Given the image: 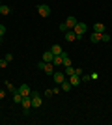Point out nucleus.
<instances>
[{"label":"nucleus","mask_w":112,"mask_h":125,"mask_svg":"<svg viewBox=\"0 0 112 125\" xmlns=\"http://www.w3.org/2000/svg\"><path fill=\"white\" fill-rule=\"evenodd\" d=\"M73 32L77 34V39H82V36H84V32H86V24L84 22H77V26L73 28Z\"/></svg>","instance_id":"f257e3e1"},{"label":"nucleus","mask_w":112,"mask_h":125,"mask_svg":"<svg viewBox=\"0 0 112 125\" xmlns=\"http://www.w3.org/2000/svg\"><path fill=\"white\" fill-rule=\"evenodd\" d=\"M37 13H39L41 17H49L51 15V8H49L47 4H39L37 6Z\"/></svg>","instance_id":"f03ea898"},{"label":"nucleus","mask_w":112,"mask_h":125,"mask_svg":"<svg viewBox=\"0 0 112 125\" xmlns=\"http://www.w3.org/2000/svg\"><path fill=\"white\" fill-rule=\"evenodd\" d=\"M52 78H54V84H62L67 77H65V73H62V71H54V73H52Z\"/></svg>","instance_id":"7ed1b4c3"},{"label":"nucleus","mask_w":112,"mask_h":125,"mask_svg":"<svg viewBox=\"0 0 112 125\" xmlns=\"http://www.w3.org/2000/svg\"><path fill=\"white\" fill-rule=\"evenodd\" d=\"M30 97H32V106L39 108V106H41V97H39V94H37V92H32Z\"/></svg>","instance_id":"20e7f679"},{"label":"nucleus","mask_w":112,"mask_h":125,"mask_svg":"<svg viewBox=\"0 0 112 125\" xmlns=\"http://www.w3.org/2000/svg\"><path fill=\"white\" fill-rule=\"evenodd\" d=\"M17 92H19V94H21L22 97H26V95H30V94H32V90H30V86H28V84H21V86L17 88Z\"/></svg>","instance_id":"39448f33"},{"label":"nucleus","mask_w":112,"mask_h":125,"mask_svg":"<svg viewBox=\"0 0 112 125\" xmlns=\"http://www.w3.org/2000/svg\"><path fill=\"white\" fill-rule=\"evenodd\" d=\"M77 22H79V21H77L73 15H69L67 19H65V24H67V28H69V30H73L75 26H77Z\"/></svg>","instance_id":"423d86ee"},{"label":"nucleus","mask_w":112,"mask_h":125,"mask_svg":"<svg viewBox=\"0 0 112 125\" xmlns=\"http://www.w3.org/2000/svg\"><path fill=\"white\" fill-rule=\"evenodd\" d=\"M67 80H69V82H71V86H79V84L82 82L79 75H71V77H67Z\"/></svg>","instance_id":"0eeeda50"},{"label":"nucleus","mask_w":112,"mask_h":125,"mask_svg":"<svg viewBox=\"0 0 112 125\" xmlns=\"http://www.w3.org/2000/svg\"><path fill=\"white\" fill-rule=\"evenodd\" d=\"M75 39H77V34H75V32L73 30H67V32H65V41H75Z\"/></svg>","instance_id":"6e6552de"},{"label":"nucleus","mask_w":112,"mask_h":125,"mask_svg":"<svg viewBox=\"0 0 112 125\" xmlns=\"http://www.w3.org/2000/svg\"><path fill=\"white\" fill-rule=\"evenodd\" d=\"M62 65H64V67H65V65H71V60H69V54H67V52H62Z\"/></svg>","instance_id":"1a4fd4ad"},{"label":"nucleus","mask_w":112,"mask_h":125,"mask_svg":"<svg viewBox=\"0 0 112 125\" xmlns=\"http://www.w3.org/2000/svg\"><path fill=\"white\" fill-rule=\"evenodd\" d=\"M52 58H54V54L51 52V49L43 52V62H52Z\"/></svg>","instance_id":"9d476101"},{"label":"nucleus","mask_w":112,"mask_h":125,"mask_svg":"<svg viewBox=\"0 0 112 125\" xmlns=\"http://www.w3.org/2000/svg\"><path fill=\"white\" fill-rule=\"evenodd\" d=\"M60 88H62V92H71V82L67 80V78H65L64 82L60 84Z\"/></svg>","instance_id":"9b49d317"},{"label":"nucleus","mask_w":112,"mask_h":125,"mask_svg":"<svg viewBox=\"0 0 112 125\" xmlns=\"http://www.w3.org/2000/svg\"><path fill=\"white\" fill-rule=\"evenodd\" d=\"M93 32L103 34V32H105V24H103V22H95V24H93Z\"/></svg>","instance_id":"f8f14e48"},{"label":"nucleus","mask_w":112,"mask_h":125,"mask_svg":"<svg viewBox=\"0 0 112 125\" xmlns=\"http://www.w3.org/2000/svg\"><path fill=\"white\" fill-rule=\"evenodd\" d=\"M90 41H92V43H101V34L93 32V34L90 36Z\"/></svg>","instance_id":"ddd939ff"},{"label":"nucleus","mask_w":112,"mask_h":125,"mask_svg":"<svg viewBox=\"0 0 112 125\" xmlns=\"http://www.w3.org/2000/svg\"><path fill=\"white\" fill-rule=\"evenodd\" d=\"M52 65H62V54H54V58H52Z\"/></svg>","instance_id":"4468645a"},{"label":"nucleus","mask_w":112,"mask_h":125,"mask_svg":"<svg viewBox=\"0 0 112 125\" xmlns=\"http://www.w3.org/2000/svg\"><path fill=\"white\" fill-rule=\"evenodd\" d=\"M51 52H52V54H62V47H60V45H52V47H51Z\"/></svg>","instance_id":"2eb2a0df"},{"label":"nucleus","mask_w":112,"mask_h":125,"mask_svg":"<svg viewBox=\"0 0 112 125\" xmlns=\"http://www.w3.org/2000/svg\"><path fill=\"white\" fill-rule=\"evenodd\" d=\"M10 11H11V8H10V6H6V4H2V6H0V13H2V15H8Z\"/></svg>","instance_id":"dca6fc26"},{"label":"nucleus","mask_w":112,"mask_h":125,"mask_svg":"<svg viewBox=\"0 0 112 125\" xmlns=\"http://www.w3.org/2000/svg\"><path fill=\"white\" fill-rule=\"evenodd\" d=\"M4 84H6V88L10 90L11 94H15V92H17V88H15V86H13V84H11V82H10V80H6V82H4Z\"/></svg>","instance_id":"f3484780"},{"label":"nucleus","mask_w":112,"mask_h":125,"mask_svg":"<svg viewBox=\"0 0 112 125\" xmlns=\"http://www.w3.org/2000/svg\"><path fill=\"white\" fill-rule=\"evenodd\" d=\"M22 101V95L19 94V92H15V94H13V103H21Z\"/></svg>","instance_id":"a211bd4d"},{"label":"nucleus","mask_w":112,"mask_h":125,"mask_svg":"<svg viewBox=\"0 0 112 125\" xmlns=\"http://www.w3.org/2000/svg\"><path fill=\"white\" fill-rule=\"evenodd\" d=\"M101 41H103V43H108V41H110V36L103 32V34H101Z\"/></svg>","instance_id":"6ab92c4d"},{"label":"nucleus","mask_w":112,"mask_h":125,"mask_svg":"<svg viewBox=\"0 0 112 125\" xmlns=\"http://www.w3.org/2000/svg\"><path fill=\"white\" fill-rule=\"evenodd\" d=\"M60 92H62V88H60V84H56V86L52 88V95H58Z\"/></svg>","instance_id":"aec40b11"},{"label":"nucleus","mask_w":112,"mask_h":125,"mask_svg":"<svg viewBox=\"0 0 112 125\" xmlns=\"http://www.w3.org/2000/svg\"><path fill=\"white\" fill-rule=\"evenodd\" d=\"M80 80H82V82H90V80H92V75H82Z\"/></svg>","instance_id":"412c9836"},{"label":"nucleus","mask_w":112,"mask_h":125,"mask_svg":"<svg viewBox=\"0 0 112 125\" xmlns=\"http://www.w3.org/2000/svg\"><path fill=\"white\" fill-rule=\"evenodd\" d=\"M8 63H10V62H8L6 58H2V60H0V69H4L6 65H8Z\"/></svg>","instance_id":"4be33fe9"},{"label":"nucleus","mask_w":112,"mask_h":125,"mask_svg":"<svg viewBox=\"0 0 112 125\" xmlns=\"http://www.w3.org/2000/svg\"><path fill=\"white\" fill-rule=\"evenodd\" d=\"M60 30H62V32L65 34V32L69 30V28H67V24H65V22H62V24H60Z\"/></svg>","instance_id":"5701e85b"},{"label":"nucleus","mask_w":112,"mask_h":125,"mask_svg":"<svg viewBox=\"0 0 112 125\" xmlns=\"http://www.w3.org/2000/svg\"><path fill=\"white\" fill-rule=\"evenodd\" d=\"M6 34V26L4 24H0V39H2V36Z\"/></svg>","instance_id":"b1692460"},{"label":"nucleus","mask_w":112,"mask_h":125,"mask_svg":"<svg viewBox=\"0 0 112 125\" xmlns=\"http://www.w3.org/2000/svg\"><path fill=\"white\" fill-rule=\"evenodd\" d=\"M6 60H8V62H11V60H13V54H11V52H8V54H6Z\"/></svg>","instance_id":"393cba45"},{"label":"nucleus","mask_w":112,"mask_h":125,"mask_svg":"<svg viewBox=\"0 0 112 125\" xmlns=\"http://www.w3.org/2000/svg\"><path fill=\"white\" fill-rule=\"evenodd\" d=\"M75 75H79V77H82L84 73H82V69H80V67H77V69H75Z\"/></svg>","instance_id":"a878e982"},{"label":"nucleus","mask_w":112,"mask_h":125,"mask_svg":"<svg viewBox=\"0 0 112 125\" xmlns=\"http://www.w3.org/2000/svg\"><path fill=\"white\" fill-rule=\"evenodd\" d=\"M4 97H6V92H4V90H0V99H4Z\"/></svg>","instance_id":"bb28decb"},{"label":"nucleus","mask_w":112,"mask_h":125,"mask_svg":"<svg viewBox=\"0 0 112 125\" xmlns=\"http://www.w3.org/2000/svg\"><path fill=\"white\" fill-rule=\"evenodd\" d=\"M0 6H2V2H0Z\"/></svg>","instance_id":"cd10ccee"}]
</instances>
